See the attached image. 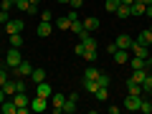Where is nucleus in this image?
I'll list each match as a JSON object with an SVG mask.
<instances>
[{"mask_svg":"<svg viewBox=\"0 0 152 114\" xmlns=\"http://www.w3.org/2000/svg\"><path fill=\"white\" fill-rule=\"evenodd\" d=\"M28 3H31V5H36V8L41 5V0H28Z\"/></svg>","mask_w":152,"mask_h":114,"instance_id":"nucleus-43","label":"nucleus"},{"mask_svg":"<svg viewBox=\"0 0 152 114\" xmlns=\"http://www.w3.org/2000/svg\"><path fill=\"white\" fill-rule=\"evenodd\" d=\"M117 48H127L129 51V46H132V36H127V33H122V36H117Z\"/></svg>","mask_w":152,"mask_h":114,"instance_id":"nucleus-15","label":"nucleus"},{"mask_svg":"<svg viewBox=\"0 0 152 114\" xmlns=\"http://www.w3.org/2000/svg\"><path fill=\"white\" fill-rule=\"evenodd\" d=\"M48 104H51V102H48L46 96H38V94H36V96L31 99V112H46V109H51Z\"/></svg>","mask_w":152,"mask_h":114,"instance_id":"nucleus-4","label":"nucleus"},{"mask_svg":"<svg viewBox=\"0 0 152 114\" xmlns=\"http://www.w3.org/2000/svg\"><path fill=\"white\" fill-rule=\"evenodd\" d=\"M127 94H134V96H142V84H137L134 79H127Z\"/></svg>","mask_w":152,"mask_h":114,"instance_id":"nucleus-12","label":"nucleus"},{"mask_svg":"<svg viewBox=\"0 0 152 114\" xmlns=\"http://www.w3.org/2000/svg\"><path fill=\"white\" fill-rule=\"evenodd\" d=\"M84 58H86L89 64H94V61H96V48H86V53H84Z\"/></svg>","mask_w":152,"mask_h":114,"instance_id":"nucleus-32","label":"nucleus"},{"mask_svg":"<svg viewBox=\"0 0 152 114\" xmlns=\"http://www.w3.org/2000/svg\"><path fill=\"white\" fill-rule=\"evenodd\" d=\"M150 51H152V43H150Z\"/></svg>","mask_w":152,"mask_h":114,"instance_id":"nucleus-48","label":"nucleus"},{"mask_svg":"<svg viewBox=\"0 0 152 114\" xmlns=\"http://www.w3.org/2000/svg\"><path fill=\"white\" fill-rule=\"evenodd\" d=\"M119 5H122L119 0H107V3H104V8H107L109 13H117V8H119Z\"/></svg>","mask_w":152,"mask_h":114,"instance_id":"nucleus-31","label":"nucleus"},{"mask_svg":"<svg viewBox=\"0 0 152 114\" xmlns=\"http://www.w3.org/2000/svg\"><path fill=\"white\" fill-rule=\"evenodd\" d=\"M112 58L117 61V64H129V51H127V48H117L112 53Z\"/></svg>","mask_w":152,"mask_h":114,"instance_id":"nucleus-11","label":"nucleus"},{"mask_svg":"<svg viewBox=\"0 0 152 114\" xmlns=\"http://www.w3.org/2000/svg\"><path fill=\"white\" fill-rule=\"evenodd\" d=\"M142 91H147V94H152V74L147 76L145 81H142Z\"/></svg>","mask_w":152,"mask_h":114,"instance_id":"nucleus-33","label":"nucleus"},{"mask_svg":"<svg viewBox=\"0 0 152 114\" xmlns=\"http://www.w3.org/2000/svg\"><path fill=\"white\" fill-rule=\"evenodd\" d=\"M69 5H71V8H76V10H79V8L84 5V0H69Z\"/></svg>","mask_w":152,"mask_h":114,"instance_id":"nucleus-39","label":"nucleus"},{"mask_svg":"<svg viewBox=\"0 0 152 114\" xmlns=\"http://www.w3.org/2000/svg\"><path fill=\"white\" fill-rule=\"evenodd\" d=\"M96 84H99V86H107V89H109V84H112V76H109V74H99Z\"/></svg>","mask_w":152,"mask_h":114,"instance_id":"nucleus-28","label":"nucleus"},{"mask_svg":"<svg viewBox=\"0 0 152 114\" xmlns=\"http://www.w3.org/2000/svg\"><path fill=\"white\" fill-rule=\"evenodd\" d=\"M48 102H51V112H53V114H61V112H64V102H66V96H64V94H58V91H53Z\"/></svg>","mask_w":152,"mask_h":114,"instance_id":"nucleus-3","label":"nucleus"},{"mask_svg":"<svg viewBox=\"0 0 152 114\" xmlns=\"http://www.w3.org/2000/svg\"><path fill=\"white\" fill-rule=\"evenodd\" d=\"M94 94H96V99H99V102H107V99H109V89H107V86H99Z\"/></svg>","mask_w":152,"mask_h":114,"instance_id":"nucleus-26","label":"nucleus"},{"mask_svg":"<svg viewBox=\"0 0 152 114\" xmlns=\"http://www.w3.org/2000/svg\"><path fill=\"white\" fill-rule=\"evenodd\" d=\"M76 102H79V96H76V94H69L66 102H64V112L66 114H74L76 112Z\"/></svg>","mask_w":152,"mask_h":114,"instance_id":"nucleus-10","label":"nucleus"},{"mask_svg":"<svg viewBox=\"0 0 152 114\" xmlns=\"http://www.w3.org/2000/svg\"><path fill=\"white\" fill-rule=\"evenodd\" d=\"M145 61H147V69H152V53H150V56H147V58H145Z\"/></svg>","mask_w":152,"mask_h":114,"instance_id":"nucleus-41","label":"nucleus"},{"mask_svg":"<svg viewBox=\"0 0 152 114\" xmlns=\"http://www.w3.org/2000/svg\"><path fill=\"white\" fill-rule=\"evenodd\" d=\"M137 41H140L142 46H150V43H152V31H150V28L140 31V33H137Z\"/></svg>","mask_w":152,"mask_h":114,"instance_id":"nucleus-17","label":"nucleus"},{"mask_svg":"<svg viewBox=\"0 0 152 114\" xmlns=\"http://www.w3.org/2000/svg\"><path fill=\"white\" fill-rule=\"evenodd\" d=\"M150 102H152V99H150Z\"/></svg>","mask_w":152,"mask_h":114,"instance_id":"nucleus-49","label":"nucleus"},{"mask_svg":"<svg viewBox=\"0 0 152 114\" xmlns=\"http://www.w3.org/2000/svg\"><path fill=\"white\" fill-rule=\"evenodd\" d=\"M20 61H23V56H20V51H18V48H10V51H8L5 56H3V64H5V66H8L10 71L15 69V66L20 64Z\"/></svg>","mask_w":152,"mask_h":114,"instance_id":"nucleus-1","label":"nucleus"},{"mask_svg":"<svg viewBox=\"0 0 152 114\" xmlns=\"http://www.w3.org/2000/svg\"><path fill=\"white\" fill-rule=\"evenodd\" d=\"M84 89H86L89 94H94L99 89V84H96V79H84Z\"/></svg>","mask_w":152,"mask_h":114,"instance_id":"nucleus-24","label":"nucleus"},{"mask_svg":"<svg viewBox=\"0 0 152 114\" xmlns=\"http://www.w3.org/2000/svg\"><path fill=\"white\" fill-rule=\"evenodd\" d=\"M129 51H132V56H140V58H147V56L152 53L150 51V46H142L137 38H132V46H129Z\"/></svg>","mask_w":152,"mask_h":114,"instance_id":"nucleus-2","label":"nucleus"},{"mask_svg":"<svg viewBox=\"0 0 152 114\" xmlns=\"http://www.w3.org/2000/svg\"><path fill=\"white\" fill-rule=\"evenodd\" d=\"M31 71H33V64H31V61H26V58H23L20 64H18L15 69H13V74H15V76H31Z\"/></svg>","mask_w":152,"mask_h":114,"instance_id":"nucleus-8","label":"nucleus"},{"mask_svg":"<svg viewBox=\"0 0 152 114\" xmlns=\"http://www.w3.org/2000/svg\"><path fill=\"white\" fill-rule=\"evenodd\" d=\"M56 28H58V31H69V28H71V20H69L66 15L56 18Z\"/></svg>","mask_w":152,"mask_h":114,"instance_id":"nucleus-22","label":"nucleus"},{"mask_svg":"<svg viewBox=\"0 0 152 114\" xmlns=\"http://www.w3.org/2000/svg\"><path fill=\"white\" fill-rule=\"evenodd\" d=\"M150 31H152V23H150Z\"/></svg>","mask_w":152,"mask_h":114,"instance_id":"nucleus-47","label":"nucleus"},{"mask_svg":"<svg viewBox=\"0 0 152 114\" xmlns=\"http://www.w3.org/2000/svg\"><path fill=\"white\" fill-rule=\"evenodd\" d=\"M145 15H147V18H152V5H147V8H145Z\"/></svg>","mask_w":152,"mask_h":114,"instance_id":"nucleus-40","label":"nucleus"},{"mask_svg":"<svg viewBox=\"0 0 152 114\" xmlns=\"http://www.w3.org/2000/svg\"><path fill=\"white\" fill-rule=\"evenodd\" d=\"M13 102H15V107H28V104H31V96H28L26 91H15L13 94Z\"/></svg>","mask_w":152,"mask_h":114,"instance_id":"nucleus-13","label":"nucleus"},{"mask_svg":"<svg viewBox=\"0 0 152 114\" xmlns=\"http://www.w3.org/2000/svg\"><path fill=\"white\" fill-rule=\"evenodd\" d=\"M31 79H33V84L46 81V69H33V71H31Z\"/></svg>","mask_w":152,"mask_h":114,"instance_id":"nucleus-18","label":"nucleus"},{"mask_svg":"<svg viewBox=\"0 0 152 114\" xmlns=\"http://www.w3.org/2000/svg\"><path fill=\"white\" fill-rule=\"evenodd\" d=\"M58 3H61V5H69V0H58Z\"/></svg>","mask_w":152,"mask_h":114,"instance_id":"nucleus-45","label":"nucleus"},{"mask_svg":"<svg viewBox=\"0 0 152 114\" xmlns=\"http://www.w3.org/2000/svg\"><path fill=\"white\" fill-rule=\"evenodd\" d=\"M117 18H122V20L132 18V13H129V5H119V8H117Z\"/></svg>","mask_w":152,"mask_h":114,"instance_id":"nucleus-25","label":"nucleus"},{"mask_svg":"<svg viewBox=\"0 0 152 114\" xmlns=\"http://www.w3.org/2000/svg\"><path fill=\"white\" fill-rule=\"evenodd\" d=\"M99 74H102V71H99L96 66H86V71H84V79H99Z\"/></svg>","mask_w":152,"mask_h":114,"instance_id":"nucleus-23","label":"nucleus"},{"mask_svg":"<svg viewBox=\"0 0 152 114\" xmlns=\"http://www.w3.org/2000/svg\"><path fill=\"white\" fill-rule=\"evenodd\" d=\"M84 23V31H86V33H94V31H99V18H86V20H81Z\"/></svg>","mask_w":152,"mask_h":114,"instance_id":"nucleus-14","label":"nucleus"},{"mask_svg":"<svg viewBox=\"0 0 152 114\" xmlns=\"http://www.w3.org/2000/svg\"><path fill=\"white\" fill-rule=\"evenodd\" d=\"M145 5H152V0H145Z\"/></svg>","mask_w":152,"mask_h":114,"instance_id":"nucleus-46","label":"nucleus"},{"mask_svg":"<svg viewBox=\"0 0 152 114\" xmlns=\"http://www.w3.org/2000/svg\"><path fill=\"white\" fill-rule=\"evenodd\" d=\"M69 31H74L76 36H79V33L84 31V23H81V20H74V23H71V28H69Z\"/></svg>","mask_w":152,"mask_h":114,"instance_id":"nucleus-34","label":"nucleus"},{"mask_svg":"<svg viewBox=\"0 0 152 114\" xmlns=\"http://www.w3.org/2000/svg\"><path fill=\"white\" fill-rule=\"evenodd\" d=\"M140 112L142 114H152V102H150V99H142V102H140Z\"/></svg>","mask_w":152,"mask_h":114,"instance_id":"nucleus-27","label":"nucleus"},{"mask_svg":"<svg viewBox=\"0 0 152 114\" xmlns=\"http://www.w3.org/2000/svg\"><path fill=\"white\" fill-rule=\"evenodd\" d=\"M51 18H53V13H51V10H41V20H48L51 23Z\"/></svg>","mask_w":152,"mask_h":114,"instance_id":"nucleus-36","label":"nucleus"},{"mask_svg":"<svg viewBox=\"0 0 152 114\" xmlns=\"http://www.w3.org/2000/svg\"><path fill=\"white\" fill-rule=\"evenodd\" d=\"M74 51H76V56H84V53H86V46H84V43H79Z\"/></svg>","mask_w":152,"mask_h":114,"instance_id":"nucleus-38","label":"nucleus"},{"mask_svg":"<svg viewBox=\"0 0 152 114\" xmlns=\"http://www.w3.org/2000/svg\"><path fill=\"white\" fill-rule=\"evenodd\" d=\"M119 3L122 5H132V0H119Z\"/></svg>","mask_w":152,"mask_h":114,"instance_id":"nucleus-44","label":"nucleus"},{"mask_svg":"<svg viewBox=\"0 0 152 114\" xmlns=\"http://www.w3.org/2000/svg\"><path fill=\"white\" fill-rule=\"evenodd\" d=\"M51 31H53V23H48V20H41V23L36 26V36H38V38H48Z\"/></svg>","mask_w":152,"mask_h":114,"instance_id":"nucleus-5","label":"nucleus"},{"mask_svg":"<svg viewBox=\"0 0 152 114\" xmlns=\"http://www.w3.org/2000/svg\"><path fill=\"white\" fill-rule=\"evenodd\" d=\"M23 28H26V23H23L20 18H15V20L10 18V20L5 23V31H8V36H10V33H23Z\"/></svg>","mask_w":152,"mask_h":114,"instance_id":"nucleus-7","label":"nucleus"},{"mask_svg":"<svg viewBox=\"0 0 152 114\" xmlns=\"http://www.w3.org/2000/svg\"><path fill=\"white\" fill-rule=\"evenodd\" d=\"M8 20H10V13H8V10H0V23H8Z\"/></svg>","mask_w":152,"mask_h":114,"instance_id":"nucleus-37","label":"nucleus"},{"mask_svg":"<svg viewBox=\"0 0 152 114\" xmlns=\"http://www.w3.org/2000/svg\"><path fill=\"white\" fill-rule=\"evenodd\" d=\"M140 102H142V96L127 94V99H124V104H122V107H124V109H129V112H140Z\"/></svg>","mask_w":152,"mask_h":114,"instance_id":"nucleus-6","label":"nucleus"},{"mask_svg":"<svg viewBox=\"0 0 152 114\" xmlns=\"http://www.w3.org/2000/svg\"><path fill=\"white\" fill-rule=\"evenodd\" d=\"M145 8H147V5H142V3H132V5H129V13H132L134 18H140V15H145Z\"/></svg>","mask_w":152,"mask_h":114,"instance_id":"nucleus-21","label":"nucleus"},{"mask_svg":"<svg viewBox=\"0 0 152 114\" xmlns=\"http://www.w3.org/2000/svg\"><path fill=\"white\" fill-rule=\"evenodd\" d=\"M15 8H18V10H26V13H28L31 3H28V0H18V3H15Z\"/></svg>","mask_w":152,"mask_h":114,"instance_id":"nucleus-35","label":"nucleus"},{"mask_svg":"<svg viewBox=\"0 0 152 114\" xmlns=\"http://www.w3.org/2000/svg\"><path fill=\"white\" fill-rule=\"evenodd\" d=\"M0 112H3V114H15L18 107H15V102H8V99H5V102L0 104Z\"/></svg>","mask_w":152,"mask_h":114,"instance_id":"nucleus-19","label":"nucleus"},{"mask_svg":"<svg viewBox=\"0 0 152 114\" xmlns=\"http://www.w3.org/2000/svg\"><path fill=\"white\" fill-rule=\"evenodd\" d=\"M8 79H10V69H8V66H0V86H3Z\"/></svg>","mask_w":152,"mask_h":114,"instance_id":"nucleus-30","label":"nucleus"},{"mask_svg":"<svg viewBox=\"0 0 152 114\" xmlns=\"http://www.w3.org/2000/svg\"><path fill=\"white\" fill-rule=\"evenodd\" d=\"M3 91H5V96H13V94H15V79H8L5 84H3Z\"/></svg>","mask_w":152,"mask_h":114,"instance_id":"nucleus-20","label":"nucleus"},{"mask_svg":"<svg viewBox=\"0 0 152 114\" xmlns=\"http://www.w3.org/2000/svg\"><path fill=\"white\" fill-rule=\"evenodd\" d=\"M36 94H38V96H46V99H51L53 89H51V84H48V81H41V84H36Z\"/></svg>","mask_w":152,"mask_h":114,"instance_id":"nucleus-9","label":"nucleus"},{"mask_svg":"<svg viewBox=\"0 0 152 114\" xmlns=\"http://www.w3.org/2000/svg\"><path fill=\"white\" fill-rule=\"evenodd\" d=\"M5 102V91H3V89H0V104Z\"/></svg>","mask_w":152,"mask_h":114,"instance_id":"nucleus-42","label":"nucleus"},{"mask_svg":"<svg viewBox=\"0 0 152 114\" xmlns=\"http://www.w3.org/2000/svg\"><path fill=\"white\" fill-rule=\"evenodd\" d=\"M10 46H13V48L23 46V36H20V33H10Z\"/></svg>","mask_w":152,"mask_h":114,"instance_id":"nucleus-29","label":"nucleus"},{"mask_svg":"<svg viewBox=\"0 0 152 114\" xmlns=\"http://www.w3.org/2000/svg\"><path fill=\"white\" fill-rule=\"evenodd\" d=\"M147 76H150V69H132V79H134L137 84H142Z\"/></svg>","mask_w":152,"mask_h":114,"instance_id":"nucleus-16","label":"nucleus"}]
</instances>
